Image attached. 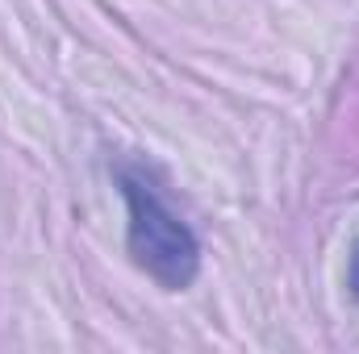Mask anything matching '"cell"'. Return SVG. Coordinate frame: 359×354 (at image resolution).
<instances>
[{"label":"cell","mask_w":359,"mask_h":354,"mask_svg":"<svg viewBox=\"0 0 359 354\" xmlns=\"http://www.w3.org/2000/svg\"><path fill=\"white\" fill-rule=\"evenodd\" d=\"M113 179L126 200V250L134 267L147 271L168 292L192 288L201 275V242L192 225L163 200V192L142 167L117 163Z\"/></svg>","instance_id":"obj_1"},{"label":"cell","mask_w":359,"mask_h":354,"mask_svg":"<svg viewBox=\"0 0 359 354\" xmlns=\"http://www.w3.org/2000/svg\"><path fill=\"white\" fill-rule=\"evenodd\" d=\"M347 296L359 304V238L351 242V255H347Z\"/></svg>","instance_id":"obj_2"}]
</instances>
